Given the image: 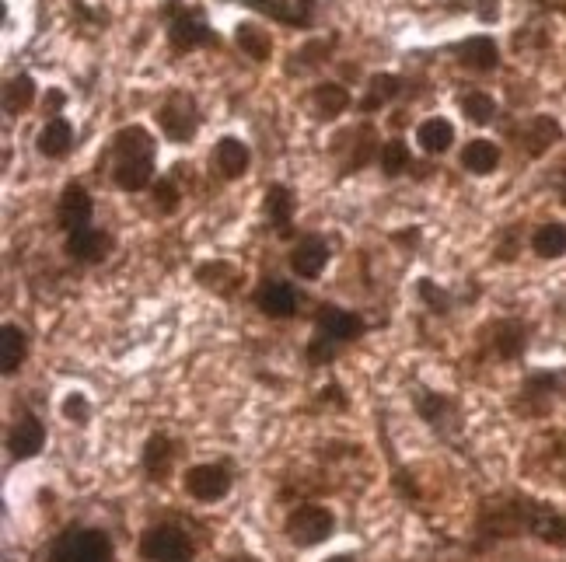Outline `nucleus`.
Returning <instances> with one entry per match:
<instances>
[{
  "label": "nucleus",
  "mask_w": 566,
  "mask_h": 562,
  "mask_svg": "<svg viewBox=\"0 0 566 562\" xmlns=\"http://www.w3.org/2000/svg\"><path fill=\"white\" fill-rule=\"evenodd\" d=\"M539 7H566V0H535Z\"/></svg>",
  "instance_id": "41"
},
{
  "label": "nucleus",
  "mask_w": 566,
  "mask_h": 562,
  "mask_svg": "<svg viewBox=\"0 0 566 562\" xmlns=\"http://www.w3.org/2000/svg\"><path fill=\"white\" fill-rule=\"evenodd\" d=\"M532 248L539 259H563L566 255V224L560 220H549V224L535 227Z\"/></svg>",
  "instance_id": "29"
},
{
  "label": "nucleus",
  "mask_w": 566,
  "mask_h": 562,
  "mask_svg": "<svg viewBox=\"0 0 566 562\" xmlns=\"http://www.w3.org/2000/svg\"><path fill=\"white\" fill-rule=\"evenodd\" d=\"M266 213H270V224L277 227V234L287 238L290 234V217H294V196L287 186H270L266 189Z\"/></svg>",
  "instance_id": "31"
},
{
  "label": "nucleus",
  "mask_w": 566,
  "mask_h": 562,
  "mask_svg": "<svg viewBox=\"0 0 566 562\" xmlns=\"http://www.w3.org/2000/svg\"><path fill=\"white\" fill-rule=\"evenodd\" d=\"M245 280V273L238 266H231V262L224 259H214V262H203L200 269H196V283H203L207 290H214V294L228 297L238 290V283Z\"/></svg>",
  "instance_id": "18"
},
{
  "label": "nucleus",
  "mask_w": 566,
  "mask_h": 562,
  "mask_svg": "<svg viewBox=\"0 0 566 562\" xmlns=\"http://www.w3.org/2000/svg\"><path fill=\"white\" fill-rule=\"evenodd\" d=\"M329 266V245L322 238H304L290 252V269H294L301 280H318Z\"/></svg>",
  "instance_id": "13"
},
{
  "label": "nucleus",
  "mask_w": 566,
  "mask_h": 562,
  "mask_svg": "<svg viewBox=\"0 0 566 562\" xmlns=\"http://www.w3.org/2000/svg\"><path fill=\"white\" fill-rule=\"evenodd\" d=\"M35 147H39V154H46V158H63V154H70V147H74V126L60 116L46 119V126H42L39 137H35Z\"/></svg>",
  "instance_id": "20"
},
{
  "label": "nucleus",
  "mask_w": 566,
  "mask_h": 562,
  "mask_svg": "<svg viewBox=\"0 0 566 562\" xmlns=\"http://www.w3.org/2000/svg\"><path fill=\"white\" fill-rule=\"evenodd\" d=\"M378 161H381V172H385L388 179H395V175L413 168V154H409V144H402V140H388V144L381 147Z\"/></svg>",
  "instance_id": "36"
},
{
  "label": "nucleus",
  "mask_w": 566,
  "mask_h": 562,
  "mask_svg": "<svg viewBox=\"0 0 566 562\" xmlns=\"http://www.w3.org/2000/svg\"><path fill=\"white\" fill-rule=\"evenodd\" d=\"M283 535L297 549H318L336 535V514L322 503H297L283 521Z\"/></svg>",
  "instance_id": "3"
},
{
  "label": "nucleus",
  "mask_w": 566,
  "mask_h": 562,
  "mask_svg": "<svg viewBox=\"0 0 566 562\" xmlns=\"http://www.w3.org/2000/svg\"><path fill=\"white\" fill-rule=\"evenodd\" d=\"M168 39H172V46L179 49V53H189V49L214 42V32H210L196 14H179V18L172 21V28H168Z\"/></svg>",
  "instance_id": "19"
},
{
  "label": "nucleus",
  "mask_w": 566,
  "mask_h": 562,
  "mask_svg": "<svg viewBox=\"0 0 566 562\" xmlns=\"http://www.w3.org/2000/svg\"><path fill=\"white\" fill-rule=\"evenodd\" d=\"M67 255L74 262H84V266H91V262H102L109 259V252L116 248V238H112L109 231H102V227H81V231L67 234Z\"/></svg>",
  "instance_id": "8"
},
{
  "label": "nucleus",
  "mask_w": 566,
  "mask_h": 562,
  "mask_svg": "<svg viewBox=\"0 0 566 562\" xmlns=\"http://www.w3.org/2000/svg\"><path fill=\"white\" fill-rule=\"evenodd\" d=\"M528 535H535L546 545H556V549H566V517L556 514V510H549L546 503H535L532 531H528Z\"/></svg>",
  "instance_id": "22"
},
{
  "label": "nucleus",
  "mask_w": 566,
  "mask_h": 562,
  "mask_svg": "<svg viewBox=\"0 0 566 562\" xmlns=\"http://www.w3.org/2000/svg\"><path fill=\"white\" fill-rule=\"evenodd\" d=\"M137 552L144 562H193L196 542L179 524H151V528L140 535Z\"/></svg>",
  "instance_id": "4"
},
{
  "label": "nucleus",
  "mask_w": 566,
  "mask_h": 562,
  "mask_svg": "<svg viewBox=\"0 0 566 562\" xmlns=\"http://www.w3.org/2000/svg\"><path fill=\"white\" fill-rule=\"evenodd\" d=\"M60 105H63V95H60V91H49V109H60Z\"/></svg>",
  "instance_id": "40"
},
{
  "label": "nucleus",
  "mask_w": 566,
  "mask_h": 562,
  "mask_svg": "<svg viewBox=\"0 0 566 562\" xmlns=\"http://www.w3.org/2000/svg\"><path fill=\"white\" fill-rule=\"evenodd\" d=\"M353 151H350V158H346V172H360L364 165H371L374 158H378V137H374V130L371 126H360L357 133H353Z\"/></svg>",
  "instance_id": "35"
},
{
  "label": "nucleus",
  "mask_w": 566,
  "mask_h": 562,
  "mask_svg": "<svg viewBox=\"0 0 566 562\" xmlns=\"http://www.w3.org/2000/svg\"><path fill=\"white\" fill-rule=\"evenodd\" d=\"M28 357V336L18 325H4V339H0V371L11 377L14 371H21Z\"/></svg>",
  "instance_id": "27"
},
{
  "label": "nucleus",
  "mask_w": 566,
  "mask_h": 562,
  "mask_svg": "<svg viewBox=\"0 0 566 562\" xmlns=\"http://www.w3.org/2000/svg\"><path fill=\"white\" fill-rule=\"evenodd\" d=\"M158 126L172 144H189L200 130V109H196L193 95L186 91H172L165 105L158 109Z\"/></svg>",
  "instance_id": "5"
},
{
  "label": "nucleus",
  "mask_w": 566,
  "mask_h": 562,
  "mask_svg": "<svg viewBox=\"0 0 566 562\" xmlns=\"http://www.w3.org/2000/svg\"><path fill=\"white\" fill-rule=\"evenodd\" d=\"M490 343L500 360H518L528 346V325L525 322H500L497 329H493Z\"/></svg>",
  "instance_id": "24"
},
{
  "label": "nucleus",
  "mask_w": 566,
  "mask_h": 562,
  "mask_svg": "<svg viewBox=\"0 0 566 562\" xmlns=\"http://www.w3.org/2000/svg\"><path fill=\"white\" fill-rule=\"evenodd\" d=\"M416 412H420L441 437H448L458 426V402L451 395H441V391H420V395H416Z\"/></svg>",
  "instance_id": "10"
},
{
  "label": "nucleus",
  "mask_w": 566,
  "mask_h": 562,
  "mask_svg": "<svg viewBox=\"0 0 566 562\" xmlns=\"http://www.w3.org/2000/svg\"><path fill=\"white\" fill-rule=\"evenodd\" d=\"M311 102H315L318 116L332 119V116H339V112L350 109V91H346L343 84H336V81H325V84H315V91H311Z\"/></svg>",
  "instance_id": "30"
},
{
  "label": "nucleus",
  "mask_w": 566,
  "mask_h": 562,
  "mask_svg": "<svg viewBox=\"0 0 566 562\" xmlns=\"http://www.w3.org/2000/svg\"><path fill=\"white\" fill-rule=\"evenodd\" d=\"M235 42H238V49H242L249 60H256V63H266L270 60V53H273V39H270V32L266 28H259L256 21H242V25L235 28Z\"/></svg>",
  "instance_id": "25"
},
{
  "label": "nucleus",
  "mask_w": 566,
  "mask_h": 562,
  "mask_svg": "<svg viewBox=\"0 0 566 562\" xmlns=\"http://www.w3.org/2000/svg\"><path fill=\"white\" fill-rule=\"evenodd\" d=\"M42 447H46V426L32 409L21 405L11 430H7V454H11V461H32Z\"/></svg>",
  "instance_id": "7"
},
{
  "label": "nucleus",
  "mask_w": 566,
  "mask_h": 562,
  "mask_svg": "<svg viewBox=\"0 0 566 562\" xmlns=\"http://www.w3.org/2000/svg\"><path fill=\"white\" fill-rule=\"evenodd\" d=\"M46 562H116L112 538L98 528H67L49 545Z\"/></svg>",
  "instance_id": "2"
},
{
  "label": "nucleus",
  "mask_w": 566,
  "mask_h": 562,
  "mask_svg": "<svg viewBox=\"0 0 566 562\" xmlns=\"http://www.w3.org/2000/svg\"><path fill=\"white\" fill-rule=\"evenodd\" d=\"M563 137V126L553 116H532L521 126V147H525L528 158H542L556 140Z\"/></svg>",
  "instance_id": "16"
},
{
  "label": "nucleus",
  "mask_w": 566,
  "mask_h": 562,
  "mask_svg": "<svg viewBox=\"0 0 566 562\" xmlns=\"http://www.w3.org/2000/svg\"><path fill=\"white\" fill-rule=\"evenodd\" d=\"M214 165L224 179H242L252 165V151L242 137H221L214 147Z\"/></svg>",
  "instance_id": "15"
},
{
  "label": "nucleus",
  "mask_w": 566,
  "mask_h": 562,
  "mask_svg": "<svg viewBox=\"0 0 566 562\" xmlns=\"http://www.w3.org/2000/svg\"><path fill=\"white\" fill-rule=\"evenodd\" d=\"M154 179V158H123L112 168V182L123 192H140Z\"/></svg>",
  "instance_id": "21"
},
{
  "label": "nucleus",
  "mask_w": 566,
  "mask_h": 562,
  "mask_svg": "<svg viewBox=\"0 0 566 562\" xmlns=\"http://www.w3.org/2000/svg\"><path fill=\"white\" fill-rule=\"evenodd\" d=\"M399 91H402V81L395 74H374L371 81H367V98L360 102V109H364V112L381 109V105L392 102Z\"/></svg>",
  "instance_id": "33"
},
{
  "label": "nucleus",
  "mask_w": 566,
  "mask_h": 562,
  "mask_svg": "<svg viewBox=\"0 0 566 562\" xmlns=\"http://www.w3.org/2000/svg\"><path fill=\"white\" fill-rule=\"evenodd\" d=\"M112 154H116V161L154 158V137L144 130V126H123V130L112 137Z\"/></svg>",
  "instance_id": "23"
},
{
  "label": "nucleus",
  "mask_w": 566,
  "mask_h": 562,
  "mask_svg": "<svg viewBox=\"0 0 566 562\" xmlns=\"http://www.w3.org/2000/svg\"><path fill=\"white\" fill-rule=\"evenodd\" d=\"M151 192H154V206H161L165 213H172L175 206H179V199H182L179 189H175L172 182H158V186H154Z\"/></svg>",
  "instance_id": "39"
},
{
  "label": "nucleus",
  "mask_w": 566,
  "mask_h": 562,
  "mask_svg": "<svg viewBox=\"0 0 566 562\" xmlns=\"http://www.w3.org/2000/svg\"><path fill=\"white\" fill-rule=\"evenodd\" d=\"M416 144H420L427 154H444L451 144H455V126L441 116L427 119V123H420V130H416Z\"/></svg>",
  "instance_id": "28"
},
{
  "label": "nucleus",
  "mask_w": 566,
  "mask_h": 562,
  "mask_svg": "<svg viewBox=\"0 0 566 562\" xmlns=\"http://www.w3.org/2000/svg\"><path fill=\"white\" fill-rule=\"evenodd\" d=\"M566 391V371H542L532 374L521 388V398L525 402H539V416H546L553 409V395H563Z\"/></svg>",
  "instance_id": "17"
},
{
  "label": "nucleus",
  "mask_w": 566,
  "mask_h": 562,
  "mask_svg": "<svg viewBox=\"0 0 566 562\" xmlns=\"http://www.w3.org/2000/svg\"><path fill=\"white\" fill-rule=\"evenodd\" d=\"M500 165V147L493 140L479 137V140H469L462 151V168L472 175H490L493 168Z\"/></svg>",
  "instance_id": "26"
},
{
  "label": "nucleus",
  "mask_w": 566,
  "mask_h": 562,
  "mask_svg": "<svg viewBox=\"0 0 566 562\" xmlns=\"http://www.w3.org/2000/svg\"><path fill=\"white\" fill-rule=\"evenodd\" d=\"M60 412H63V419H70V423H77V426L91 423V402H88L84 391H70V395L63 398Z\"/></svg>",
  "instance_id": "37"
},
{
  "label": "nucleus",
  "mask_w": 566,
  "mask_h": 562,
  "mask_svg": "<svg viewBox=\"0 0 566 562\" xmlns=\"http://www.w3.org/2000/svg\"><path fill=\"white\" fill-rule=\"evenodd\" d=\"M91 210H95V203H91L88 189L84 186H67L60 196V206H56V217H60V227L67 234L81 231V227H88L91 220Z\"/></svg>",
  "instance_id": "12"
},
{
  "label": "nucleus",
  "mask_w": 566,
  "mask_h": 562,
  "mask_svg": "<svg viewBox=\"0 0 566 562\" xmlns=\"http://www.w3.org/2000/svg\"><path fill=\"white\" fill-rule=\"evenodd\" d=\"M367 332V322L357 315V311H343V308H318L315 318V336L308 343V364L311 367H325L329 360H336V353L343 350L346 343L360 339Z\"/></svg>",
  "instance_id": "1"
},
{
  "label": "nucleus",
  "mask_w": 566,
  "mask_h": 562,
  "mask_svg": "<svg viewBox=\"0 0 566 562\" xmlns=\"http://www.w3.org/2000/svg\"><path fill=\"white\" fill-rule=\"evenodd\" d=\"M35 102V81L28 74H18L7 81L4 88V112L7 116H18V112H25L28 105Z\"/></svg>",
  "instance_id": "34"
},
{
  "label": "nucleus",
  "mask_w": 566,
  "mask_h": 562,
  "mask_svg": "<svg viewBox=\"0 0 566 562\" xmlns=\"http://www.w3.org/2000/svg\"><path fill=\"white\" fill-rule=\"evenodd\" d=\"M455 56L465 70H476V74H486V70H497L500 63V46L490 39V35H472V39H462L455 46Z\"/></svg>",
  "instance_id": "11"
},
{
  "label": "nucleus",
  "mask_w": 566,
  "mask_h": 562,
  "mask_svg": "<svg viewBox=\"0 0 566 562\" xmlns=\"http://www.w3.org/2000/svg\"><path fill=\"white\" fill-rule=\"evenodd\" d=\"M224 562H259L256 556H235V559H224Z\"/></svg>",
  "instance_id": "44"
},
{
  "label": "nucleus",
  "mask_w": 566,
  "mask_h": 562,
  "mask_svg": "<svg viewBox=\"0 0 566 562\" xmlns=\"http://www.w3.org/2000/svg\"><path fill=\"white\" fill-rule=\"evenodd\" d=\"M231 486H235L231 472L224 465H214V461L186 468V475H182V489H186V493L193 496V500H200V503L224 500V496L231 493Z\"/></svg>",
  "instance_id": "6"
},
{
  "label": "nucleus",
  "mask_w": 566,
  "mask_h": 562,
  "mask_svg": "<svg viewBox=\"0 0 566 562\" xmlns=\"http://www.w3.org/2000/svg\"><path fill=\"white\" fill-rule=\"evenodd\" d=\"M325 562H360V559L357 556H329Z\"/></svg>",
  "instance_id": "42"
},
{
  "label": "nucleus",
  "mask_w": 566,
  "mask_h": 562,
  "mask_svg": "<svg viewBox=\"0 0 566 562\" xmlns=\"http://www.w3.org/2000/svg\"><path fill=\"white\" fill-rule=\"evenodd\" d=\"M175 461H179V440H172L168 433H154L144 444V472L151 482H168L175 472Z\"/></svg>",
  "instance_id": "9"
},
{
  "label": "nucleus",
  "mask_w": 566,
  "mask_h": 562,
  "mask_svg": "<svg viewBox=\"0 0 566 562\" xmlns=\"http://www.w3.org/2000/svg\"><path fill=\"white\" fill-rule=\"evenodd\" d=\"M458 109L476 126H486L497 119V102H493V95H486V91H469V95H462L458 98Z\"/></svg>",
  "instance_id": "32"
},
{
  "label": "nucleus",
  "mask_w": 566,
  "mask_h": 562,
  "mask_svg": "<svg viewBox=\"0 0 566 562\" xmlns=\"http://www.w3.org/2000/svg\"><path fill=\"white\" fill-rule=\"evenodd\" d=\"M256 308L263 311L266 318H290L297 311V290L283 280H266L263 287L256 290Z\"/></svg>",
  "instance_id": "14"
},
{
  "label": "nucleus",
  "mask_w": 566,
  "mask_h": 562,
  "mask_svg": "<svg viewBox=\"0 0 566 562\" xmlns=\"http://www.w3.org/2000/svg\"><path fill=\"white\" fill-rule=\"evenodd\" d=\"M556 454H560V458H566V433L560 437V444H556Z\"/></svg>",
  "instance_id": "43"
},
{
  "label": "nucleus",
  "mask_w": 566,
  "mask_h": 562,
  "mask_svg": "<svg viewBox=\"0 0 566 562\" xmlns=\"http://www.w3.org/2000/svg\"><path fill=\"white\" fill-rule=\"evenodd\" d=\"M420 297H423V304H427L434 315H448V308H451V297L444 294L441 287H434L430 280H420Z\"/></svg>",
  "instance_id": "38"
}]
</instances>
